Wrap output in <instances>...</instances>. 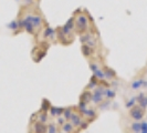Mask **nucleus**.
<instances>
[{
    "instance_id": "f257e3e1",
    "label": "nucleus",
    "mask_w": 147,
    "mask_h": 133,
    "mask_svg": "<svg viewBox=\"0 0 147 133\" xmlns=\"http://www.w3.org/2000/svg\"><path fill=\"white\" fill-rule=\"evenodd\" d=\"M74 22H75V30L79 31L78 33H86V30L88 27V16L85 14H80V15L75 16Z\"/></svg>"
},
{
    "instance_id": "f03ea898",
    "label": "nucleus",
    "mask_w": 147,
    "mask_h": 133,
    "mask_svg": "<svg viewBox=\"0 0 147 133\" xmlns=\"http://www.w3.org/2000/svg\"><path fill=\"white\" fill-rule=\"evenodd\" d=\"M129 115L132 117L133 120L135 121H140L142 119L144 118L145 115V108L140 107V105H135L133 107L131 111H129Z\"/></svg>"
},
{
    "instance_id": "7ed1b4c3",
    "label": "nucleus",
    "mask_w": 147,
    "mask_h": 133,
    "mask_svg": "<svg viewBox=\"0 0 147 133\" xmlns=\"http://www.w3.org/2000/svg\"><path fill=\"white\" fill-rule=\"evenodd\" d=\"M54 33V30L53 29H51V28H45L44 29V32H43V37H44V39H48L49 37H51L52 35Z\"/></svg>"
},
{
    "instance_id": "20e7f679",
    "label": "nucleus",
    "mask_w": 147,
    "mask_h": 133,
    "mask_svg": "<svg viewBox=\"0 0 147 133\" xmlns=\"http://www.w3.org/2000/svg\"><path fill=\"white\" fill-rule=\"evenodd\" d=\"M24 1V3H26V6H30L32 2H34V0H23Z\"/></svg>"
}]
</instances>
